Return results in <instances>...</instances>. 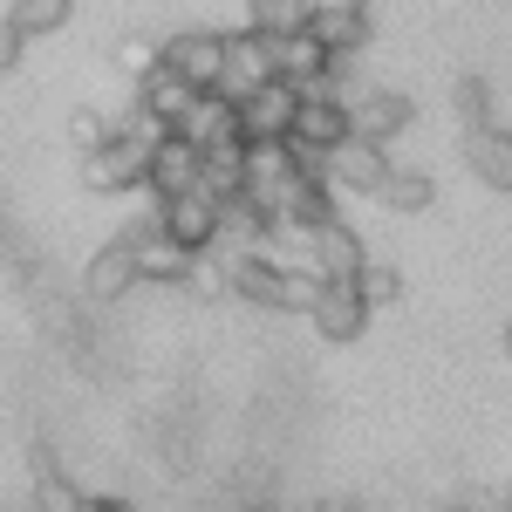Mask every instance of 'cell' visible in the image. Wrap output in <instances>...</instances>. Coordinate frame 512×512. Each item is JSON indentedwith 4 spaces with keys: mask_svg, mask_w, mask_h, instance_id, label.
<instances>
[{
    "mask_svg": "<svg viewBox=\"0 0 512 512\" xmlns=\"http://www.w3.org/2000/svg\"><path fill=\"white\" fill-rule=\"evenodd\" d=\"M144 171H151V151H144V144H130L123 130H110L96 151H82V185H89V192H103V198L144 192Z\"/></svg>",
    "mask_w": 512,
    "mask_h": 512,
    "instance_id": "obj_1",
    "label": "cell"
},
{
    "mask_svg": "<svg viewBox=\"0 0 512 512\" xmlns=\"http://www.w3.org/2000/svg\"><path fill=\"white\" fill-rule=\"evenodd\" d=\"M260 82H274V35H260V28H233L226 35V55H219V96H253Z\"/></svg>",
    "mask_w": 512,
    "mask_h": 512,
    "instance_id": "obj_2",
    "label": "cell"
},
{
    "mask_svg": "<svg viewBox=\"0 0 512 512\" xmlns=\"http://www.w3.org/2000/svg\"><path fill=\"white\" fill-rule=\"evenodd\" d=\"M151 212H158V233L178 239L185 253H205L219 239V198H205L198 185L192 192H171V198H151Z\"/></svg>",
    "mask_w": 512,
    "mask_h": 512,
    "instance_id": "obj_3",
    "label": "cell"
},
{
    "mask_svg": "<svg viewBox=\"0 0 512 512\" xmlns=\"http://www.w3.org/2000/svg\"><path fill=\"white\" fill-rule=\"evenodd\" d=\"M383 171H390V151L369 144V137H342V144L321 158V178H328L335 192H355V198H376Z\"/></svg>",
    "mask_w": 512,
    "mask_h": 512,
    "instance_id": "obj_4",
    "label": "cell"
},
{
    "mask_svg": "<svg viewBox=\"0 0 512 512\" xmlns=\"http://www.w3.org/2000/svg\"><path fill=\"white\" fill-rule=\"evenodd\" d=\"M369 301L355 294V280H321V301L308 308V321H315L321 342H335V349H349V342H362V328H369Z\"/></svg>",
    "mask_w": 512,
    "mask_h": 512,
    "instance_id": "obj_5",
    "label": "cell"
},
{
    "mask_svg": "<svg viewBox=\"0 0 512 512\" xmlns=\"http://www.w3.org/2000/svg\"><path fill=\"white\" fill-rule=\"evenodd\" d=\"M171 137H185V144H246L239 137V103L233 96H219V89H198L192 103H185V117L171 123Z\"/></svg>",
    "mask_w": 512,
    "mask_h": 512,
    "instance_id": "obj_6",
    "label": "cell"
},
{
    "mask_svg": "<svg viewBox=\"0 0 512 512\" xmlns=\"http://www.w3.org/2000/svg\"><path fill=\"white\" fill-rule=\"evenodd\" d=\"M342 137H349V110H342L335 96H301V103H294V123H287V144H294V151L328 158Z\"/></svg>",
    "mask_w": 512,
    "mask_h": 512,
    "instance_id": "obj_7",
    "label": "cell"
},
{
    "mask_svg": "<svg viewBox=\"0 0 512 512\" xmlns=\"http://www.w3.org/2000/svg\"><path fill=\"white\" fill-rule=\"evenodd\" d=\"M219 55H226V35H219V28H185V35L158 41V62L178 69L192 89H212V82H219Z\"/></svg>",
    "mask_w": 512,
    "mask_h": 512,
    "instance_id": "obj_8",
    "label": "cell"
},
{
    "mask_svg": "<svg viewBox=\"0 0 512 512\" xmlns=\"http://www.w3.org/2000/svg\"><path fill=\"white\" fill-rule=\"evenodd\" d=\"M294 82H260L253 96H239V137L246 144H267V137H287V123H294Z\"/></svg>",
    "mask_w": 512,
    "mask_h": 512,
    "instance_id": "obj_9",
    "label": "cell"
},
{
    "mask_svg": "<svg viewBox=\"0 0 512 512\" xmlns=\"http://www.w3.org/2000/svg\"><path fill=\"white\" fill-rule=\"evenodd\" d=\"M308 35H315L335 62H355V55L369 48V7H342V0L308 7Z\"/></svg>",
    "mask_w": 512,
    "mask_h": 512,
    "instance_id": "obj_10",
    "label": "cell"
},
{
    "mask_svg": "<svg viewBox=\"0 0 512 512\" xmlns=\"http://www.w3.org/2000/svg\"><path fill=\"white\" fill-rule=\"evenodd\" d=\"M403 123H410V96H403V89H355L349 96V137L390 144Z\"/></svg>",
    "mask_w": 512,
    "mask_h": 512,
    "instance_id": "obj_11",
    "label": "cell"
},
{
    "mask_svg": "<svg viewBox=\"0 0 512 512\" xmlns=\"http://www.w3.org/2000/svg\"><path fill=\"white\" fill-rule=\"evenodd\" d=\"M328 69H335V55H328V48H321L308 28H294V35H274V76H280V82H294V96H301L308 82H321Z\"/></svg>",
    "mask_w": 512,
    "mask_h": 512,
    "instance_id": "obj_12",
    "label": "cell"
},
{
    "mask_svg": "<svg viewBox=\"0 0 512 512\" xmlns=\"http://www.w3.org/2000/svg\"><path fill=\"white\" fill-rule=\"evenodd\" d=\"M130 287H137V267H130V239L117 233L103 253H96V260H89V267H82V294L110 308V301H123Z\"/></svg>",
    "mask_w": 512,
    "mask_h": 512,
    "instance_id": "obj_13",
    "label": "cell"
},
{
    "mask_svg": "<svg viewBox=\"0 0 512 512\" xmlns=\"http://www.w3.org/2000/svg\"><path fill=\"white\" fill-rule=\"evenodd\" d=\"M369 260V246H362V233H355L349 219H328V226H315V274L321 280H355V267Z\"/></svg>",
    "mask_w": 512,
    "mask_h": 512,
    "instance_id": "obj_14",
    "label": "cell"
},
{
    "mask_svg": "<svg viewBox=\"0 0 512 512\" xmlns=\"http://www.w3.org/2000/svg\"><path fill=\"white\" fill-rule=\"evenodd\" d=\"M192 185H198V144H185V137H164L158 151H151L144 192H151V198H171V192H192Z\"/></svg>",
    "mask_w": 512,
    "mask_h": 512,
    "instance_id": "obj_15",
    "label": "cell"
},
{
    "mask_svg": "<svg viewBox=\"0 0 512 512\" xmlns=\"http://www.w3.org/2000/svg\"><path fill=\"white\" fill-rule=\"evenodd\" d=\"M465 158H472V171L492 192H512V130H499V123L465 130Z\"/></svg>",
    "mask_w": 512,
    "mask_h": 512,
    "instance_id": "obj_16",
    "label": "cell"
},
{
    "mask_svg": "<svg viewBox=\"0 0 512 512\" xmlns=\"http://www.w3.org/2000/svg\"><path fill=\"white\" fill-rule=\"evenodd\" d=\"M130 89H137V110H151V117H164V123H178V117H185V103L198 96L192 82L178 76V69H164V62H151Z\"/></svg>",
    "mask_w": 512,
    "mask_h": 512,
    "instance_id": "obj_17",
    "label": "cell"
},
{
    "mask_svg": "<svg viewBox=\"0 0 512 512\" xmlns=\"http://www.w3.org/2000/svg\"><path fill=\"white\" fill-rule=\"evenodd\" d=\"M239 151H246V144H205V151H198V192L205 198H233L239 185H246Z\"/></svg>",
    "mask_w": 512,
    "mask_h": 512,
    "instance_id": "obj_18",
    "label": "cell"
},
{
    "mask_svg": "<svg viewBox=\"0 0 512 512\" xmlns=\"http://www.w3.org/2000/svg\"><path fill=\"white\" fill-rule=\"evenodd\" d=\"M69 14H76V0H14L7 7V28L21 41H41V35H62Z\"/></svg>",
    "mask_w": 512,
    "mask_h": 512,
    "instance_id": "obj_19",
    "label": "cell"
},
{
    "mask_svg": "<svg viewBox=\"0 0 512 512\" xmlns=\"http://www.w3.org/2000/svg\"><path fill=\"white\" fill-rule=\"evenodd\" d=\"M376 198H383V205H390V212H424V205H431L437 198V185H431V171H383V185H376Z\"/></svg>",
    "mask_w": 512,
    "mask_h": 512,
    "instance_id": "obj_20",
    "label": "cell"
},
{
    "mask_svg": "<svg viewBox=\"0 0 512 512\" xmlns=\"http://www.w3.org/2000/svg\"><path fill=\"white\" fill-rule=\"evenodd\" d=\"M246 28H260V35H294V28H308V0H246Z\"/></svg>",
    "mask_w": 512,
    "mask_h": 512,
    "instance_id": "obj_21",
    "label": "cell"
},
{
    "mask_svg": "<svg viewBox=\"0 0 512 512\" xmlns=\"http://www.w3.org/2000/svg\"><path fill=\"white\" fill-rule=\"evenodd\" d=\"M76 478L55 472V458H35V506L28 512H76Z\"/></svg>",
    "mask_w": 512,
    "mask_h": 512,
    "instance_id": "obj_22",
    "label": "cell"
},
{
    "mask_svg": "<svg viewBox=\"0 0 512 512\" xmlns=\"http://www.w3.org/2000/svg\"><path fill=\"white\" fill-rule=\"evenodd\" d=\"M355 294H362L369 308H396V294H403V274H396L390 260H376V253H369V260L355 267Z\"/></svg>",
    "mask_w": 512,
    "mask_h": 512,
    "instance_id": "obj_23",
    "label": "cell"
},
{
    "mask_svg": "<svg viewBox=\"0 0 512 512\" xmlns=\"http://www.w3.org/2000/svg\"><path fill=\"white\" fill-rule=\"evenodd\" d=\"M315 301H321V274H315V267H280L274 308H294V315H308Z\"/></svg>",
    "mask_w": 512,
    "mask_h": 512,
    "instance_id": "obj_24",
    "label": "cell"
},
{
    "mask_svg": "<svg viewBox=\"0 0 512 512\" xmlns=\"http://www.w3.org/2000/svg\"><path fill=\"white\" fill-rule=\"evenodd\" d=\"M178 287H192L198 301H219V294H226V260H219L212 246H205V253H192V267H185V280H178Z\"/></svg>",
    "mask_w": 512,
    "mask_h": 512,
    "instance_id": "obj_25",
    "label": "cell"
},
{
    "mask_svg": "<svg viewBox=\"0 0 512 512\" xmlns=\"http://www.w3.org/2000/svg\"><path fill=\"white\" fill-rule=\"evenodd\" d=\"M151 62H158V41H151V35H123V41H117V69H123L130 82L144 76Z\"/></svg>",
    "mask_w": 512,
    "mask_h": 512,
    "instance_id": "obj_26",
    "label": "cell"
},
{
    "mask_svg": "<svg viewBox=\"0 0 512 512\" xmlns=\"http://www.w3.org/2000/svg\"><path fill=\"white\" fill-rule=\"evenodd\" d=\"M103 137H110V117H103V110H76V117H69V144H76V151H96Z\"/></svg>",
    "mask_w": 512,
    "mask_h": 512,
    "instance_id": "obj_27",
    "label": "cell"
},
{
    "mask_svg": "<svg viewBox=\"0 0 512 512\" xmlns=\"http://www.w3.org/2000/svg\"><path fill=\"white\" fill-rule=\"evenodd\" d=\"M458 117H465V130L492 123V96H485V82H458Z\"/></svg>",
    "mask_w": 512,
    "mask_h": 512,
    "instance_id": "obj_28",
    "label": "cell"
},
{
    "mask_svg": "<svg viewBox=\"0 0 512 512\" xmlns=\"http://www.w3.org/2000/svg\"><path fill=\"white\" fill-rule=\"evenodd\" d=\"M76 512H137V506H130V499H117V492H82Z\"/></svg>",
    "mask_w": 512,
    "mask_h": 512,
    "instance_id": "obj_29",
    "label": "cell"
},
{
    "mask_svg": "<svg viewBox=\"0 0 512 512\" xmlns=\"http://www.w3.org/2000/svg\"><path fill=\"white\" fill-rule=\"evenodd\" d=\"M21 48H28V41H21L14 28H7V21H0V76H7V69L21 62Z\"/></svg>",
    "mask_w": 512,
    "mask_h": 512,
    "instance_id": "obj_30",
    "label": "cell"
},
{
    "mask_svg": "<svg viewBox=\"0 0 512 512\" xmlns=\"http://www.w3.org/2000/svg\"><path fill=\"white\" fill-rule=\"evenodd\" d=\"M506 355H512V321H506Z\"/></svg>",
    "mask_w": 512,
    "mask_h": 512,
    "instance_id": "obj_31",
    "label": "cell"
},
{
    "mask_svg": "<svg viewBox=\"0 0 512 512\" xmlns=\"http://www.w3.org/2000/svg\"><path fill=\"white\" fill-rule=\"evenodd\" d=\"M444 512H472V506H444Z\"/></svg>",
    "mask_w": 512,
    "mask_h": 512,
    "instance_id": "obj_32",
    "label": "cell"
},
{
    "mask_svg": "<svg viewBox=\"0 0 512 512\" xmlns=\"http://www.w3.org/2000/svg\"><path fill=\"white\" fill-rule=\"evenodd\" d=\"M506 512H512V506H506Z\"/></svg>",
    "mask_w": 512,
    "mask_h": 512,
    "instance_id": "obj_33",
    "label": "cell"
}]
</instances>
